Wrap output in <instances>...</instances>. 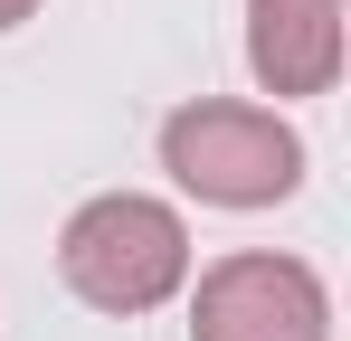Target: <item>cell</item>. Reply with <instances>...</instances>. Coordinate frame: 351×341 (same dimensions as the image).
I'll list each match as a JSON object with an SVG mask.
<instances>
[{
	"label": "cell",
	"mask_w": 351,
	"mask_h": 341,
	"mask_svg": "<svg viewBox=\"0 0 351 341\" xmlns=\"http://www.w3.org/2000/svg\"><path fill=\"white\" fill-rule=\"evenodd\" d=\"M190 341H332V294L304 256H219L190 294Z\"/></svg>",
	"instance_id": "3957f363"
},
{
	"label": "cell",
	"mask_w": 351,
	"mask_h": 341,
	"mask_svg": "<svg viewBox=\"0 0 351 341\" xmlns=\"http://www.w3.org/2000/svg\"><path fill=\"white\" fill-rule=\"evenodd\" d=\"M29 10H38V0H0V29H19V19H29Z\"/></svg>",
	"instance_id": "5b68a950"
},
{
	"label": "cell",
	"mask_w": 351,
	"mask_h": 341,
	"mask_svg": "<svg viewBox=\"0 0 351 341\" xmlns=\"http://www.w3.org/2000/svg\"><path fill=\"white\" fill-rule=\"evenodd\" d=\"M58 275L95 313H152L190 284V227H180V209L143 199V190H105L66 218Z\"/></svg>",
	"instance_id": "7a4b0ae2"
},
{
	"label": "cell",
	"mask_w": 351,
	"mask_h": 341,
	"mask_svg": "<svg viewBox=\"0 0 351 341\" xmlns=\"http://www.w3.org/2000/svg\"><path fill=\"white\" fill-rule=\"evenodd\" d=\"M247 66L266 95H323L342 76V0H247Z\"/></svg>",
	"instance_id": "277c9868"
},
{
	"label": "cell",
	"mask_w": 351,
	"mask_h": 341,
	"mask_svg": "<svg viewBox=\"0 0 351 341\" xmlns=\"http://www.w3.org/2000/svg\"><path fill=\"white\" fill-rule=\"evenodd\" d=\"M162 170L209 209H276L304 190V133L276 105L199 95V105L162 114Z\"/></svg>",
	"instance_id": "6da1fadb"
}]
</instances>
